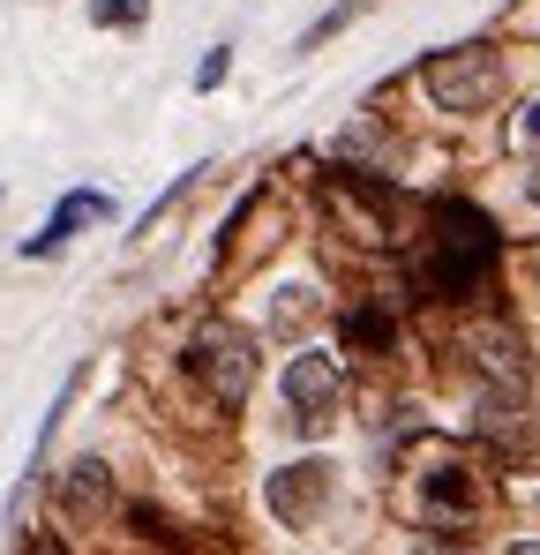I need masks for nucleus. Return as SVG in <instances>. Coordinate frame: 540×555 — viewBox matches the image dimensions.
Here are the masks:
<instances>
[{"instance_id": "39448f33", "label": "nucleus", "mask_w": 540, "mask_h": 555, "mask_svg": "<svg viewBox=\"0 0 540 555\" xmlns=\"http://www.w3.org/2000/svg\"><path fill=\"white\" fill-rule=\"evenodd\" d=\"M465 353H473V369H480V383H488L496 398L526 390V375H533L526 346H518V331H503V323H473V331H465Z\"/></svg>"}, {"instance_id": "9d476101", "label": "nucleus", "mask_w": 540, "mask_h": 555, "mask_svg": "<svg viewBox=\"0 0 540 555\" xmlns=\"http://www.w3.org/2000/svg\"><path fill=\"white\" fill-rule=\"evenodd\" d=\"M143 8H151V0H98L90 15H98V23H143Z\"/></svg>"}, {"instance_id": "2eb2a0df", "label": "nucleus", "mask_w": 540, "mask_h": 555, "mask_svg": "<svg viewBox=\"0 0 540 555\" xmlns=\"http://www.w3.org/2000/svg\"><path fill=\"white\" fill-rule=\"evenodd\" d=\"M30 555H61V548H53V541H30Z\"/></svg>"}, {"instance_id": "1a4fd4ad", "label": "nucleus", "mask_w": 540, "mask_h": 555, "mask_svg": "<svg viewBox=\"0 0 540 555\" xmlns=\"http://www.w3.org/2000/svg\"><path fill=\"white\" fill-rule=\"evenodd\" d=\"M226 68H233V46H210V61L195 68V91H218V83H226Z\"/></svg>"}, {"instance_id": "f8f14e48", "label": "nucleus", "mask_w": 540, "mask_h": 555, "mask_svg": "<svg viewBox=\"0 0 540 555\" xmlns=\"http://www.w3.org/2000/svg\"><path fill=\"white\" fill-rule=\"evenodd\" d=\"M413 555H465L458 541H413Z\"/></svg>"}, {"instance_id": "0eeeda50", "label": "nucleus", "mask_w": 540, "mask_h": 555, "mask_svg": "<svg viewBox=\"0 0 540 555\" xmlns=\"http://www.w3.org/2000/svg\"><path fill=\"white\" fill-rule=\"evenodd\" d=\"M83 218H105V195H90V188H76L61 210H53V225L38 233V241H23V256H53V248H68V233L83 225Z\"/></svg>"}, {"instance_id": "6e6552de", "label": "nucleus", "mask_w": 540, "mask_h": 555, "mask_svg": "<svg viewBox=\"0 0 540 555\" xmlns=\"http://www.w3.org/2000/svg\"><path fill=\"white\" fill-rule=\"evenodd\" d=\"M105 495H113V480H105V465H98V459H76V465H68V511H76V518H90Z\"/></svg>"}, {"instance_id": "20e7f679", "label": "nucleus", "mask_w": 540, "mask_h": 555, "mask_svg": "<svg viewBox=\"0 0 540 555\" xmlns=\"http://www.w3.org/2000/svg\"><path fill=\"white\" fill-rule=\"evenodd\" d=\"M338 495V465L331 459H293V465H278L270 473V488H263V503H270V518L278 526H316L323 518V503Z\"/></svg>"}, {"instance_id": "4468645a", "label": "nucleus", "mask_w": 540, "mask_h": 555, "mask_svg": "<svg viewBox=\"0 0 540 555\" xmlns=\"http://www.w3.org/2000/svg\"><path fill=\"white\" fill-rule=\"evenodd\" d=\"M511 555H540V541H511Z\"/></svg>"}, {"instance_id": "f03ea898", "label": "nucleus", "mask_w": 540, "mask_h": 555, "mask_svg": "<svg viewBox=\"0 0 540 555\" xmlns=\"http://www.w3.org/2000/svg\"><path fill=\"white\" fill-rule=\"evenodd\" d=\"M421 91L436 98L443 113H488L503 98V61L488 46H450L421 61Z\"/></svg>"}, {"instance_id": "f257e3e1", "label": "nucleus", "mask_w": 540, "mask_h": 555, "mask_svg": "<svg viewBox=\"0 0 540 555\" xmlns=\"http://www.w3.org/2000/svg\"><path fill=\"white\" fill-rule=\"evenodd\" d=\"M256 369H263V353H256V331H241V323H203L188 338V375L218 405H241L256 390Z\"/></svg>"}, {"instance_id": "423d86ee", "label": "nucleus", "mask_w": 540, "mask_h": 555, "mask_svg": "<svg viewBox=\"0 0 540 555\" xmlns=\"http://www.w3.org/2000/svg\"><path fill=\"white\" fill-rule=\"evenodd\" d=\"M316 323H323V293H316L308 278H293V285H278V293H270V338L300 346Z\"/></svg>"}, {"instance_id": "7ed1b4c3", "label": "nucleus", "mask_w": 540, "mask_h": 555, "mask_svg": "<svg viewBox=\"0 0 540 555\" xmlns=\"http://www.w3.org/2000/svg\"><path fill=\"white\" fill-rule=\"evenodd\" d=\"M338 413H346V369L331 353H293L285 361V421L316 443V436H331Z\"/></svg>"}, {"instance_id": "9b49d317", "label": "nucleus", "mask_w": 540, "mask_h": 555, "mask_svg": "<svg viewBox=\"0 0 540 555\" xmlns=\"http://www.w3.org/2000/svg\"><path fill=\"white\" fill-rule=\"evenodd\" d=\"M518 143H540V105H526V120H518Z\"/></svg>"}, {"instance_id": "ddd939ff", "label": "nucleus", "mask_w": 540, "mask_h": 555, "mask_svg": "<svg viewBox=\"0 0 540 555\" xmlns=\"http://www.w3.org/2000/svg\"><path fill=\"white\" fill-rule=\"evenodd\" d=\"M526 195H533V210H540V166H533V173H526Z\"/></svg>"}]
</instances>
